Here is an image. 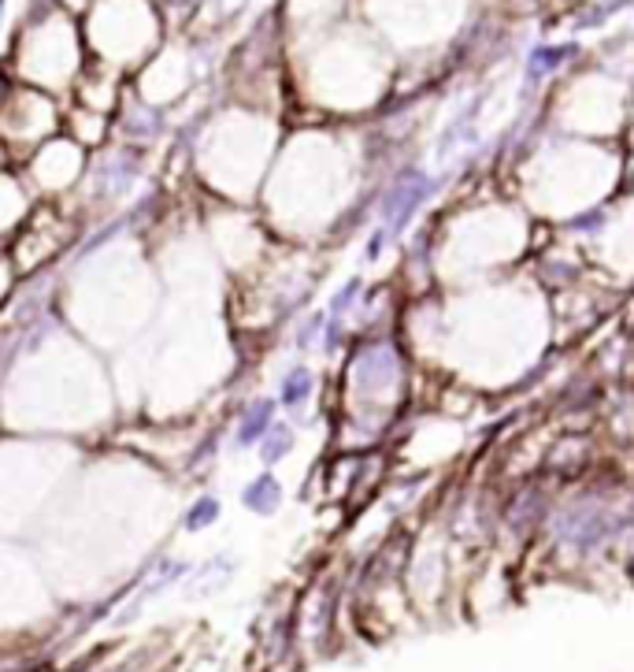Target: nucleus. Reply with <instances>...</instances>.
<instances>
[{
	"label": "nucleus",
	"mask_w": 634,
	"mask_h": 672,
	"mask_svg": "<svg viewBox=\"0 0 634 672\" xmlns=\"http://www.w3.org/2000/svg\"><path fill=\"white\" fill-rule=\"evenodd\" d=\"M208 516H211V501H204V506L197 509V516H194V520H189V524H204Z\"/></svg>",
	"instance_id": "nucleus-1"
}]
</instances>
